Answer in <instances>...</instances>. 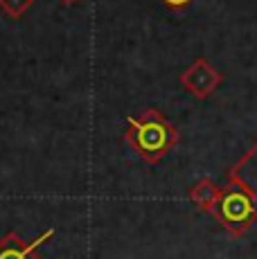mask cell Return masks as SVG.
<instances>
[{"mask_svg":"<svg viewBox=\"0 0 257 259\" xmlns=\"http://www.w3.org/2000/svg\"><path fill=\"white\" fill-rule=\"evenodd\" d=\"M228 178L239 183L241 187H246L257 198V142L253 149H248L246 156H241L235 162V167H230Z\"/></svg>","mask_w":257,"mask_h":259,"instance_id":"obj_5","label":"cell"},{"mask_svg":"<svg viewBox=\"0 0 257 259\" xmlns=\"http://www.w3.org/2000/svg\"><path fill=\"white\" fill-rule=\"evenodd\" d=\"M61 3H63V5H75L77 0H61Z\"/></svg>","mask_w":257,"mask_h":259,"instance_id":"obj_9","label":"cell"},{"mask_svg":"<svg viewBox=\"0 0 257 259\" xmlns=\"http://www.w3.org/2000/svg\"><path fill=\"white\" fill-rule=\"evenodd\" d=\"M210 214L230 235L239 237L257 221V198L246 187L228 178V185L221 187Z\"/></svg>","mask_w":257,"mask_h":259,"instance_id":"obj_2","label":"cell"},{"mask_svg":"<svg viewBox=\"0 0 257 259\" xmlns=\"http://www.w3.org/2000/svg\"><path fill=\"white\" fill-rule=\"evenodd\" d=\"M219 192H221V189L217 187L215 183L210 181V178H203V181H199L194 187H192L190 198H192V203H194L196 207L210 212L212 205L217 203V198H219Z\"/></svg>","mask_w":257,"mask_h":259,"instance_id":"obj_6","label":"cell"},{"mask_svg":"<svg viewBox=\"0 0 257 259\" xmlns=\"http://www.w3.org/2000/svg\"><path fill=\"white\" fill-rule=\"evenodd\" d=\"M124 140L149 165L160 162L179 142V131L160 111L147 108L140 117H126Z\"/></svg>","mask_w":257,"mask_h":259,"instance_id":"obj_1","label":"cell"},{"mask_svg":"<svg viewBox=\"0 0 257 259\" xmlns=\"http://www.w3.org/2000/svg\"><path fill=\"white\" fill-rule=\"evenodd\" d=\"M54 228L46 230L38 239H34L32 243H25L16 232H7L0 239V259H41L36 255V248L43 246L48 239L54 237Z\"/></svg>","mask_w":257,"mask_h":259,"instance_id":"obj_4","label":"cell"},{"mask_svg":"<svg viewBox=\"0 0 257 259\" xmlns=\"http://www.w3.org/2000/svg\"><path fill=\"white\" fill-rule=\"evenodd\" d=\"M34 5V0H0V9L14 21H21L25 12Z\"/></svg>","mask_w":257,"mask_h":259,"instance_id":"obj_7","label":"cell"},{"mask_svg":"<svg viewBox=\"0 0 257 259\" xmlns=\"http://www.w3.org/2000/svg\"><path fill=\"white\" fill-rule=\"evenodd\" d=\"M181 83L194 95V97L205 99L207 95H212V91L221 83V74L217 72L205 59H196V61L181 74Z\"/></svg>","mask_w":257,"mask_h":259,"instance_id":"obj_3","label":"cell"},{"mask_svg":"<svg viewBox=\"0 0 257 259\" xmlns=\"http://www.w3.org/2000/svg\"><path fill=\"white\" fill-rule=\"evenodd\" d=\"M160 3L165 5L167 9H185L192 0H160Z\"/></svg>","mask_w":257,"mask_h":259,"instance_id":"obj_8","label":"cell"}]
</instances>
